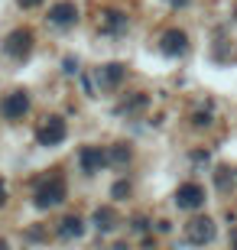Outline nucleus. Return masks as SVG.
<instances>
[{
  "mask_svg": "<svg viewBox=\"0 0 237 250\" xmlns=\"http://www.w3.org/2000/svg\"><path fill=\"white\" fill-rule=\"evenodd\" d=\"M120 78H124V65H104L98 72V84H104V88H114Z\"/></svg>",
  "mask_w": 237,
  "mask_h": 250,
  "instance_id": "nucleus-10",
  "label": "nucleus"
},
{
  "mask_svg": "<svg viewBox=\"0 0 237 250\" xmlns=\"http://www.w3.org/2000/svg\"><path fill=\"white\" fill-rule=\"evenodd\" d=\"M0 205H3V186H0Z\"/></svg>",
  "mask_w": 237,
  "mask_h": 250,
  "instance_id": "nucleus-14",
  "label": "nucleus"
},
{
  "mask_svg": "<svg viewBox=\"0 0 237 250\" xmlns=\"http://www.w3.org/2000/svg\"><path fill=\"white\" fill-rule=\"evenodd\" d=\"M29 49H33V33H29V29H17V33L7 36L3 52H7L10 59H23V56H29Z\"/></svg>",
  "mask_w": 237,
  "mask_h": 250,
  "instance_id": "nucleus-4",
  "label": "nucleus"
},
{
  "mask_svg": "<svg viewBox=\"0 0 237 250\" xmlns=\"http://www.w3.org/2000/svg\"><path fill=\"white\" fill-rule=\"evenodd\" d=\"M17 3H20V7H23V10H33V7H39L43 0H17Z\"/></svg>",
  "mask_w": 237,
  "mask_h": 250,
  "instance_id": "nucleus-12",
  "label": "nucleus"
},
{
  "mask_svg": "<svg viewBox=\"0 0 237 250\" xmlns=\"http://www.w3.org/2000/svg\"><path fill=\"white\" fill-rule=\"evenodd\" d=\"M159 49H163L166 56H182L185 49H189V39H185V33H179V29H169L163 36V42H159Z\"/></svg>",
  "mask_w": 237,
  "mask_h": 250,
  "instance_id": "nucleus-9",
  "label": "nucleus"
},
{
  "mask_svg": "<svg viewBox=\"0 0 237 250\" xmlns=\"http://www.w3.org/2000/svg\"><path fill=\"white\" fill-rule=\"evenodd\" d=\"M65 198V182L59 176H52L49 182H43V188L36 192V205L39 208H49V205H59Z\"/></svg>",
  "mask_w": 237,
  "mask_h": 250,
  "instance_id": "nucleus-3",
  "label": "nucleus"
},
{
  "mask_svg": "<svg viewBox=\"0 0 237 250\" xmlns=\"http://www.w3.org/2000/svg\"><path fill=\"white\" fill-rule=\"evenodd\" d=\"M36 140H39V146H59L65 140V121L62 117H46L43 127L36 130Z\"/></svg>",
  "mask_w": 237,
  "mask_h": 250,
  "instance_id": "nucleus-2",
  "label": "nucleus"
},
{
  "mask_svg": "<svg viewBox=\"0 0 237 250\" xmlns=\"http://www.w3.org/2000/svg\"><path fill=\"white\" fill-rule=\"evenodd\" d=\"M75 20H78V7L72 0H59V3L49 7V23L52 26H72Z\"/></svg>",
  "mask_w": 237,
  "mask_h": 250,
  "instance_id": "nucleus-5",
  "label": "nucleus"
},
{
  "mask_svg": "<svg viewBox=\"0 0 237 250\" xmlns=\"http://www.w3.org/2000/svg\"><path fill=\"white\" fill-rule=\"evenodd\" d=\"M72 234H82V221H78V218H65L62 221V237H72Z\"/></svg>",
  "mask_w": 237,
  "mask_h": 250,
  "instance_id": "nucleus-11",
  "label": "nucleus"
},
{
  "mask_svg": "<svg viewBox=\"0 0 237 250\" xmlns=\"http://www.w3.org/2000/svg\"><path fill=\"white\" fill-rule=\"evenodd\" d=\"M26 111H29V94L26 91H10L7 98L0 101V117H3V121H20Z\"/></svg>",
  "mask_w": 237,
  "mask_h": 250,
  "instance_id": "nucleus-1",
  "label": "nucleus"
},
{
  "mask_svg": "<svg viewBox=\"0 0 237 250\" xmlns=\"http://www.w3.org/2000/svg\"><path fill=\"white\" fill-rule=\"evenodd\" d=\"M78 163H82V169L88 176H94V172H101V166L108 163V153L101 146H85L82 153H78Z\"/></svg>",
  "mask_w": 237,
  "mask_h": 250,
  "instance_id": "nucleus-7",
  "label": "nucleus"
},
{
  "mask_svg": "<svg viewBox=\"0 0 237 250\" xmlns=\"http://www.w3.org/2000/svg\"><path fill=\"white\" fill-rule=\"evenodd\" d=\"M185 234H189L192 244H208L211 237H215V224H211L208 218H195V221L185 228Z\"/></svg>",
  "mask_w": 237,
  "mask_h": 250,
  "instance_id": "nucleus-8",
  "label": "nucleus"
},
{
  "mask_svg": "<svg viewBox=\"0 0 237 250\" xmlns=\"http://www.w3.org/2000/svg\"><path fill=\"white\" fill-rule=\"evenodd\" d=\"M169 3H175V7H182V3H189V0H169Z\"/></svg>",
  "mask_w": 237,
  "mask_h": 250,
  "instance_id": "nucleus-13",
  "label": "nucleus"
},
{
  "mask_svg": "<svg viewBox=\"0 0 237 250\" xmlns=\"http://www.w3.org/2000/svg\"><path fill=\"white\" fill-rule=\"evenodd\" d=\"M175 205L179 208H201L205 205V188L195 186V182H185V186H179V192H175Z\"/></svg>",
  "mask_w": 237,
  "mask_h": 250,
  "instance_id": "nucleus-6",
  "label": "nucleus"
}]
</instances>
